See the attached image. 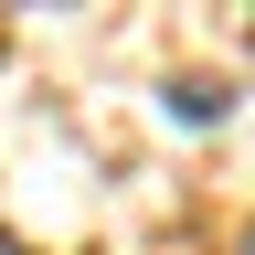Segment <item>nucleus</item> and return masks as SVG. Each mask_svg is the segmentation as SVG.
Segmentation results:
<instances>
[{
    "label": "nucleus",
    "mask_w": 255,
    "mask_h": 255,
    "mask_svg": "<svg viewBox=\"0 0 255 255\" xmlns=\"http://www.w3.org/2000/svg\"><path fill=\"white\" fill-rule=\"evenodd\" d=\"M0 255H21V245H11V234H0Z\"/></svg>",
    "instance_id": "nucleus-1"
}]
</instances>
